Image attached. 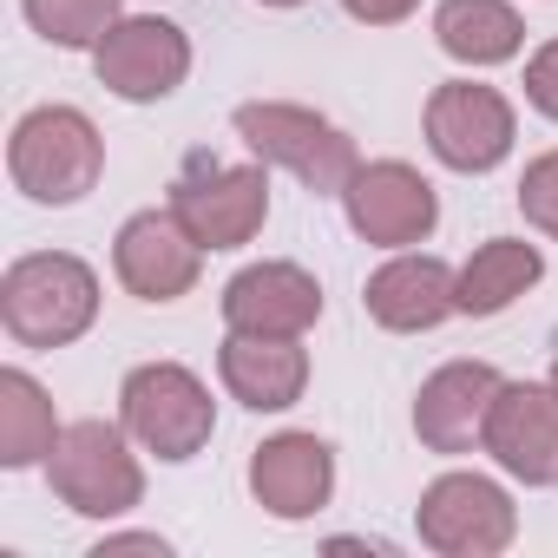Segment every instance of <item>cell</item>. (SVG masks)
Returning a JSON list of instances; mask_svg holds the SVG:
<instances>
[{"label": "cell", "mask_w": 558, "mask_h": 558, "mask_svg": "<svg viewBox=\"0 0 558 558\" xmlns=\"http://www.w3.org/2000/svg\"><path fill=\"white\" fill-rule=\"evenodd\" d=\"M323 323V283L303 263H250L223 283V329L243 336H310Z\"/></svg>", "instance_id": "obj_14"}, {"label": "cell", "mask_w": 558, "mask_h": 558, "mask_svg": "<svg viewBox=\"0 0 558 558\" xmlns=\"http://www.w3.org/2000/svg\"><path fill=\"white\" fill-rule=\"evenodd\" d=\"M250 493L269 519H316L336 493V453L316 434H269L250 453Z\"/></svg>", "instance_id": "obj_16"}, {"label": "cell", "mask_w": 558, "mask_h": 558, "mask_svg": "<svg viewBox=\"0 0 558 558\" xmlns=\"http://www.w3.org/2000/svg\"><path fill=\"white\" fill-rule=\"evenodd\" d=\"M349 8V21H362V27H401L421 0H342Z\"/></svg>", "instance_id": "obj_24"}, {"label": "cell", "mask_w": 558, "mask_h": 558, "mask_svg": "<svg viewBox=\"0 0 558 558\" xmlns=\"http://www.w3.org/2000/svg\"><path fill=\"white\" fill-rule=\"evenodd\" d=\"M551 381H558V362H551Z\"/></svg>", "instance_id": "obj_27"}, {"label": "cell", "mask_w": 558, "mask_h": 558, "mask_svg": "<svg viewBox=\"0 0 558 558\" xmlns=\"http://www.w3.org/2000/svg\"><path fill=\"white\" fill-rule=\"evenodd\" d=\"M506 375L493 362H447L421 381L414 395V434L427 453H480L486 447V414L499 401Z\"/></svg>", "instance_id": "obj_13"}, {"label": "cell", "mask_w": 558, "mask_h": 558, "mask_svg": "<svg viewBox=\"0 0 558 558\" xmlns=\"http://www.w3.org/2000/svg\"><path fill=\"white\" fill-rule=\"evenodd\" d=\"M512 138H519V119H512V99L499 86H480V80L434 86V99H427V151L447 171L480 178V171L512 158Z\"/></svg>", "instance_id": "obj_8"}, {"label": "cell", "mask_w": 558, "mask_h": 558, "mask_svg": "<svg viewBox=\"0 0 558 558\" xmlns=\"http://www.w3.org/2000/svg\"><path fill=\"white\" fill-rule=\"evenodd\" d=\"M256 8H303V0H256Z\"/></svg>", "instance_id": "obj_26"}, {"label": "cell", "mask_w": 558, "mask_h": 558, "mask_svg": "<svg viewBox=\"0 0 558 558\" xmlns=\"http://www.w3.org/2000/svg\"><path fill=\"white\" fill-rule=\"evenodd\" d=\"M119 421L145 453H158L165 466H184V460H197L210 447L217 401L184 362H145L119 388Z\"/></svg>", "instance_id": "obj_4"}, {"label": "cell", "mask_w": 558, "mask_h": 558, "mask_svg": "<svg viewBox=\"0 0 558 558\" xmlns=\"http://www.w3.org/2000/svg\"><path fill=\"white\" fill-rule=\"evenodd\" d=\"M460 269L447 256H427V250H395L375 276H368V290H362V310L395 329V336H427L440 329L447 316H460Z\"/></svg>", "instance_id": "obj_15"}, {"label": "cell", "mask_w": 558, "mask_h": 558, "mask_svg": "<svg viewBox=\"0 0 558 558\" xmlns=\"http://www.w3.org/2000/svg\"><path fill=\"white\" fill-rule=\"evenodd\" d=\"M525 99H532V112L558 119V40H545V47L525 60Z\"/></svg>", "instance_id": "obj_23"}, {"label": "cell", "mask_w": 558, "mask_h": 558, "mask_svg": "<svg viewBox=\"0 0 558 558\" xmlns=\"http://www.w3.org/2000/svg\"><path fill=\"white\" fill-rule=\"evenodd\" d=\"M132 447L138 440L125 434V421L119 427L112 421H73L60 434L53 460H47V480H53L60 506L80 512V519H119V512H132L145 499V466H138Z\"/></svg>", "instance_id": "obj_5"}, {"label": "cell", "mask_w": 558, "mask_h": 558, "mask_svg": "<svg viewBox=\"0 0 558 558\" xmlns=\"http://www.w3.org/2000/svg\"><path fill=\"white\" fill-rule=\"evenodd\" d=\"M0 323L21 349H66L99 323V276L73 250H34L0 276Z\"/></svg>", "instance_id": "obj_1"}, {"label": "cell", "mask_w": 558, "mask_h": 558, "mask_svg": "<svg viewBox=\"0 0 558 558\" xmlns=\"http://www.w3.org/2000/svg\"><path fill=\"white\" fill-rule=\"evenodd\" d=\"M519 210H525L532 230H545V236L558 243V151H538V158L525 165V178H519Z\"/></svg>", "instance_id": "obj_22"}, {"label": "cell", "mask_w": 558, "mask_h": 558, "mask_svg": "<svg viewBox=\"0 0 558 558\" xmlns=\"http://www.w3.org/2000/svg\"><path fill=\"white\" fill-rule=\"evenodd\" d=\"M480 453L525 486H558V381H506Z\"/></svg>", "instance_id": "obj_12"}, {"label": "cell", "mask_w": 558, "mask_h": 558, "mask_svg": "<svg viewBox=\"0 0 558 558\" xmlns=\"http://www.w3.org/2000/svg\"><path fill=\"white\" fill-rule=\"evenodd\" d=\"M217 375H223L230 401H243L250 414H283L310 388V355H303V336H243V329H230L223 349H217Z\"/></svg>", "instance_id": "obj_17"}, {"label": "cell", "mask_w": 558, "mask_h": 558, "mask_svg": "<svg viewBox=\"0 0 558 558\" xmlns=\"http://www.w3.org/2000/svg\"><path fill=\"white\" fill-rule=\"evenodd\" d=\"M230 125H236V138H243L263 165L290 171V178H296L303 191H316V197H342L349 178L362 171L355 138H349L336 119L310 112V106H290V99H250V106H236Z\"/></svg>", "instance_id": "obj_2"}, {"label": "cell", "mask_w": 558, "mask_h": 558, "mask_svg": "<svg viewBox=\"0 0 558 558\" xmlns=\"http://www.w3.org/2000/svg\"><path fill=\"white\" fill-rule=\"evenodd\" d=\"M112 551H151V558H165L171 545H165L158 532H106V538L93 545V558H112Z\"/></svg>", "instance_id": "obj_25"}, {"label": "cell", "mask_w": 558, "mask_h": 558, "mask_svg": "<svg viewBox=\"0 0 558 558\" xmlns=\"http://www.w3.org/2000/svg\"><path fill=\"white\" fill-rule=\"evenodd\" d=\"M21 14L47 47H66V53H93L125 21L119 0H21Z\"/></svg>", "instance_id": "obj_21"}, {"label": "cell", "mask_w": 558, "mask_h": 558, "mask_svg": "<svg viewBox=\"0 0 558 558\" xmlns=\"http://www.w3.org/2000/svg\"><path fill=\"white\" fill-rule=\"evenodd\" d=\"M434 40L460 66H506L525 47V21H519L512 0H440Z\"/></svg>", "instance_id": "obj_18"}, {"label": "cell", "mask_w": 558, "mask_h": 558, "mask_svg": "<svg viewBox=\"0 0 558 558\" xmlns=\"http://www.w3.org/2000/svg\"><path fill=\"white\" fill-rule=\"evenodd\" d=\"M421 545L440 558H499L519 538V506L486 473H440L414 506Z\"/></svg>", "instance_id": "obj_6"}, {"label": "cell", "mask_w": 558, "mask_h": 558, "mask_svg": "<svg viewBox=\"0 0 558 558\" xmlns=\"http://www.w3.org/2000/svg\"><path fill=\"white\" fill-rule=\"evenodd\" d=\"M204 256L210 250L184 230V217L171 204L125 217L119 236H112V276H119L138 303H178V296H191Z\"/></svg>", "instance_id": "obj_10"}, {"label": "cell", "mask_w": 558, "mask_h": 558, "mask_svg": "<svg viewBox=\"0 0 558 558\" xmlns=\"http://www.w3.org/2000/svg\"><path fill=\"white\" fill-rule=\"evenodd\" d=\"M538 276H545L538 243H525V236H493V243H480V250L460 263V283H453L460 316H499V310H512V303L538 283Z\"/></svg>", "instance_id": "obj_19"}, {"label": "cell", "mask_w": 558, "mask_h": 558, "mask_svg": "<svg viewBox=\"0 0 558 558\" xmlns=\"http://www.w3.org/2000/svg\"><path fill=\"white\" fill-rule=\"evenodd\" d=\"M342 210H349V230L375 250H408V243H427L434 223H440V197L434 184L401 165V158H375L349 178L342 191Z\"/></svg>", "instance_id": "obj_11"}, {"label": "cell", "mask_w": 558, "mask_h": 558, "mask_svg": "<svg viewBox=\"0 0 558 558\" xmlns=\"http://www.w3.org/2000/svg\"><path fill=\"white\" fill-rule=\"evenodd\" d=\"M60 414L53 395L27 375V368H0V466L21 473V466H47L60 447Z\"/></svg>", "instance_id": "obj_20"}, {"label": "cell", "mask_w": 558, "mask_h": 558, "mask_svg": "<svg viewBox=\"0 0 558 558\" xmlns=\"http://www.w3.org/2000/svg\"><path fill=\"white\" fill-rule=\"evenodd\" d=\"M93 73L112 99L125 106H158L184 86L191 73V40L184 27L158 21V14H125L99 47H93Z\"/></svg>", "instance_id": "obj_9"}, {"label": "cell", "mask_w": 558, "mask_h": 558, "mask_svg": "<svg viewBox=\"0 0 558 558\" xmlns=\"http://www.w3.org/2000/svg\"><path fill=\"white\" fill-rule=\"evenodd\" d=\"M8 171L34 204H80L106 171V138L80 106H34L8 138Z\"/></svg>", "instance_id": "obj_3"}, {"label": "cell", "mask_w": 558, "mask_h": 558, "mask_svg": "<svg viewBox=\"0 0 558 558\" xmlns=\"http://www.w3.org/2000/svg\"><path fill=\"white\" fill-rule=\"evenodd\" d=\"M171 210L184 217V230L204 250H243L263 223H269V171L256 165H217V158H191L171 184Z\"/></svg>", "instance_id": "obj_7"}]
</instances>
